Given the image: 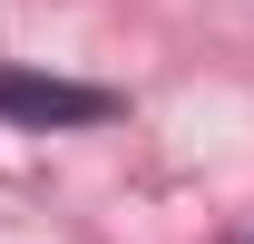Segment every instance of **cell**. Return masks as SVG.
Instances as JSON below:
<instances>
[{"instance_id": "cell-1", "label": "cell", "mask_w": 254, "mask_h": 244, "mask_svg": "<svg viewBox=\"0 0 254 244\" xmlns=\"http://www.w3.org/2000/svg\"><path fill=\"white\" fill-rule=\"evenodd\" d=\"M0 118H20V127H98V118H118V98L108 88H68V78H30V68H0Z\"/></svg>"}]
</instances>
